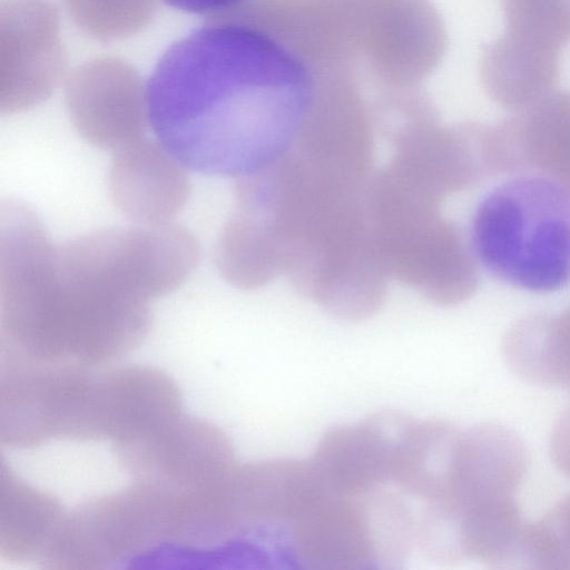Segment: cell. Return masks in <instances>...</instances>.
Here are the masks:
<instances>
[{
  "mask_svg": "<svg viewBox=\"0 0 570 570\" xmlns=\"http://www.w3.org/2000/svg\"><path fill=\"white\" fill-rule=\"evenodd\" d=\"M519 567L570 570V493L543 517L525 523Z\"/></svg>",
  "mask_w": 570,
  "mask_h": 570,
  "instance_id": "obj_16",
  "label": "cell"
},
{
  "mask_svg": "<svg viewBox=\"0 0 570 570\" xmlns=\"http://www.w3.org/2000/svg\"><path fill=\"white\" fill-rule=\"evenodd\" d=\"M115 151L108 177L115 208L137 225L170 223L190 193L185 166L161 144L142 138Z\"/></svg>",
  "mask_w": 570,
  "mask_h": 570,
  "instance_id": "obj_9",
  "label": "cell"
},
{
  "mask_svg": "<svg viewBox=\"0 0 570 570\" xmlns=\"http://www.w3.org/2000/svg\"><path fill=\"white\" fill-rule=\"evenodd\" d=\"M324 68L239 12L206 19L160 57L146 85L148 121L185 167L233 177L277 163L316 104Z\"/></svg>",
  "mask_w": 570,
  "mask_h": 570,
  "instance_id": "obj_1",
  "label": "cell"
},
{
  "mask_svg": "<svg viewBox=\"0 0 570 570\" xmlns=\"http://www.w3.org/2000/svg\"><path fill=\"white\" fill-rule=\"evenodd\" d=\"M58 16L47 0H7L1 9L2 114L43 101L63 71Z\"/></svg>",
  "mask_w": 570,
  "mask_h": 570,
  "instance_id": "obj_5",
  "label": "cell"
},
{
  "mask_svg": "<svg viewBox=\"0 0 570 570\" xmlns=\"http://www.w3.org/2000/svg\"><path fill=\"white\" fill-rule=\"evenodd\" d=\"M462 431L409 416L393 445L390 483L423 507L446 512Z\"/></svg>",
  "mask_w": 570,
  "mask_h": 570,
  "instance_id": "obj_12",
  "label": "cell"
},
{
  "mask_svg": "<svg viewBox=\"0 0 570 570\" xmlns=\"http://www.w3.org/2000/svg\"><path fill=\"white\" fill-rule=\"evenodd\" d=\"M546 336L557 386L570 389V306L547 315Z\"/></svg>",
  "mask_w": 570,
  "mask_h": 570,
  "instance_id": "obj_18",
  "label": "cell"
},
{
  "mask_svg": "<svg viewBox=\"0 0 570 570\" xmlns=\"http://www.w3.org/2000/svg\"><path fill=\"white\" fill-rule=\"evenodd\" d=\"M476 259L498 279L534 293L570 284V191L519 176L489 191L471 220Z\"/></svg>",
  "mask_w": 570,
  "mask_h": 570,
  "instance_id": "obj_3",
  "label": "cell"
},
{
  "mask_svg": "<svg viewBox=\"0 0 570 570\" xmlns=\"http://www.w3.org/2000/svg\"><path fill=\"white\" fill-rule=\"evenodd\" d=\"M0 499L1 557L43 564L67 511L57 498L20 479L3 461Z\"/></svg>",
  "mask_w": 570,
  "mask_h": 570,
  "instance_id": "obj_14",
  "label": "cell"
},
{
  "mask_svg": "<svg viewBox=\"0 0 570 570\" xmlns=\"http://www.w3.org/2000/svg\"><path fill=\"white\" fill-rule=\"evenodd\" d=\"M150 301L50 239L32 208L0 219L1 363L105 368L132 352Z\"/></svg>",
  "mask_w": 570,
  "mask_h": 570,
  "instance_id": "obj_2",
  "label": "cell"
},
{
  "mask_svg": "<svg viewBox=\"0 0 570 570\" xmlns=\"http://www.w3.org/2000/svg\"><path fill=\"white\" fill-rule=\"evenodd\" d=\"M524 525L514 497L466 508L458 521L462 559H473L495 569L514 568Z\"/></svg>",
  "mask_w": 570,
  "mask_h": 570,
  "instance_id": "obj_15",
  "label": "cell"
},
{
  "mask_svg": "<svg viewBox=\"0 0 570 570\" xmlns=\"http://www.w3.org/2000/svg\"><path fill=\"white\" fill-rule=\"evenodd\" d=\"M289 554L302 567L320 570L380 568L367 494L324 493L284 532Z\"/></svg>",
  "mask_w": 570,
  "mask_h": 570,
  "instance_id": "obj_7",
  "label": "cell"
},
{
  "mask_svg": "<svg viewBox=\"0 0 570 570\" xmlns=\"http://www.w3.org/2000/svg\"><path fill=\"white\" fill-rule=\"evenodd\" d=\"M65 100L76 130L97 147L117 150L142 138L146 88L117 58H97L79 67L68 79Z\"/></svg>",
  "mask_w": 570,
  "mask_h": 570,
  "instance_id": "obj_6",
  "label": "cell"
},
{
  "mask_svg": "<svg viewBox=\"0 0 570 570\" xmlns=\"http://www.w3.org/2000/svg\"><path fill=\"white\" fill-rule=\"evenodd\" d=\"M504 31L561 49L570 38V0H501Z\"/></svg>",
  "mask_w": 570,
  "mask_h": 570,
  "instance_id": "obj_17",
  "label": "cell"
},
{
  "mask_svg": "<svg viewBox=\"0 0 570 570\" xmlns=\"http://www.w3.org/2000/svg\"><path fill=\"white\" fill-rule=\"evenodd\" d=\"M405 415L386 410L362 423L326 431L311 459L325 489L337 497L361 498L390 485L392 450Z\"/></svg>",
  "mask_w": 570,
  "mask_h": 570,
  "instance_id": "obj_8",
  "label": "cell"
},
{
  "mask_svg": "<svg viewBox=\"0 0 570 570\" xmlns=\"http://www.w3.org/2000/svg\"><path fill=\"white\" fill-rule=\"evenodd\" d=\"M495 130L503 173L534 170L570 191L569 90H553Z\"/></svg>",
  "mask_w": 570,
  "mask_h": 570,
  "instance_id": "obj_11",
  "label": "cell"
},
{
  "mask_svg": "<svg viewBox=\"0 0 570 570\" xmlns=\"http://www.w3.org/2000/svg\"><path fill=\"white\" fill-rule=\"evenodd\" d=\"M559 59L560 49L504 31L483 47L481 81L495 104L521 110L554 90Z\"/></svg>",
  "mask_w": 570,
  "mask_h": 570,
  "instance_id": "obj_13",
  "label": "cell"
},
{
  "mask_svg": "<svg viewBox=\"0 0 570 570\" xmlns=\"http://www.w3.org/2000/svg\"><path fill=\"white\" fill-rule=\"evenodd\" d=\"M343 28L357 65L382 89L415 88L445 52L430 0H344Z\"/></svg>",
  "mask_w": 570,
  "mask_h": 570,
  "instance_id": "obj_4",
  "label": "cell"
},
{
  "mask_svg": "<svg viewBox=\"0 0 570 570\" xmlns=\"http://www.w3.org/2000/svg\"><path fill=\"white\" fill-rule=\"evenodd\" d=\"M177 10L199 14L207 19L230 12L248 0H163Z\"/></svg>",
  "mask_w": 570,
  "mask_h": 570,
  "instance_id": "obj_20",
  "label": "cell"
},
{
  "mask_svg": "<svg viewBox=\"0 0 570 570\" xmlns=\"http://www.w3.org/2000/svg\"><path fill=\"white\" fill-rule=\"evenodd\" d=\"M528 453L521 439L498 423H480L462 431L449 512L459 520L469 507L514 497L528 470Z\"/></svg>",
  "mask_w": 570,
  "mask_h": 570,
  "instance_id": "obj_10",
  "label": "cell"
},
{
  "mask_svg": "<svg viewBox=\"0 0 570 570\" xmlns=\"http://www.w3.org/2000/svg\"><path fill=\"white\" fill-rule=\"evenodd\" d=\"M550 453L556 466L570 476V403L553 428Z\"/></svg>",
  "mask_w": 570,
  "mask_h": 570,
  "instance_id": "obj_19",
  "label": "cell"
}]
</instances>
